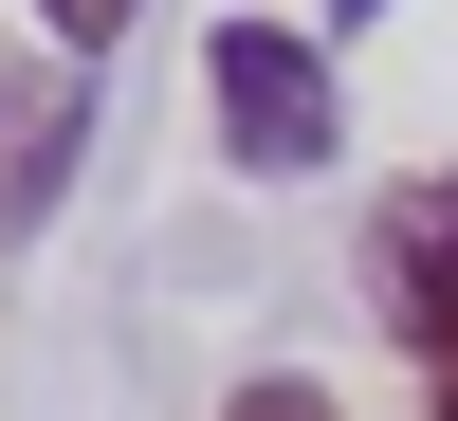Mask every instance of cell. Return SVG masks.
<instances>
[{"label":"cell","mask_w":458,"mask_h":421,"mask_svg":"<svg viewBox=\"0 0 458 421\" xmlns=\"http://www.w3.org/2000/svg\"><path fill=\"white\" fill-rule=\"evenodd\" d=\"M202 110H220V147H239L257 183H312L330 147H349V110H330V55L293 19H220V55H202Z\"/></svg>","instance_id":"obj_1"},{"label":"cell","mask_w":458,"mask_h":421,"mask_svg":"<svg viewBox=\"0 0 458 421\" xmlns=\"http://www.w3.org/2000/svg\"><path fill=\"white\" fill-rule=\"evenodd\" d=\"M367 275H386L403 349H422V403L458 421V165H422L386 220H367Z\"/></svg>","instance_id":"obj_2"},{"label":"cell","mask_w":458,"mask_h":421,"mask_svg":"<svg viewBox=\"0 0 458 421\" xmlns=\"http://www.w3.org/2000/svg\"><path fill=\"white\" fill-rule=\"evenodd\" d=\"M37 19H55V37H73V55H110V37H129V19H147V0H37Z\"/></svg>","instance_id":"obj_3"},{"label":"cell","mask_w":458,"mask_h":421,"mask_svg":"<svg viewBox=\"0 0 458 421\" xmlns=\"http://www.w3.org/2000/svg\"><path fill=\"white\" fill-rule=\"evenodd\" d=\"M220 421H349V403H312V385H239Z\"/></svg>","instance_id":"obj_4"}]
</instances>
